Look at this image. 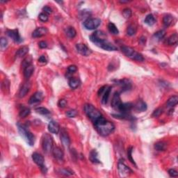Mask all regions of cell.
I'll use <instances>...</instances> for the list:
<instances>
[{
	"label": "cell",
	"mask_w": 178,
	"mask_h": 178,
	"mask_svg": "<svg viewBox=\"0 0 178 178\" xmlns=\"http://www.w3.org/2000/svg\"><path fill=\"white\" fill-rule=\"evenodd\" d=\"M90 40L99 47H101L106 41H107L106 33L102 31H96L94 32L90 36Z\"/></svg>",
	"instance_id": "obj_5"
},
{
	"label": "cell",
	"mask_w": 178,
	"mask_h": 178,
	"mask_svg": "<svg viewBox=\"0 0 178 178\" xmlns=\"http://www.w3.org/2000/svg\"><path fill=\"white\" fill-rule=\"evenodd\" d=\"M29 48L28 46H23V47H20L19 49L16 52V57H18V58H20V57H24V56L27 54L29 52Z\"/></svg>",
	"instance_id": "obj_30"
},
{
	"label": "cell",
	"mask_w": 178,
	"mask_h": 178,
	"mask_svg": "<svg viewBox=\"0 0 178 178\" xmlns=\"http://www.w3.org/2000/svg\"><path fill=\"white\" fill-rule=\"evenodd\" d=\"M133 108V105L130 102L121 103L120 105L118 107V110L120 113L122 114H129V111Z\"/></svg>",
	"instance_id": "obj_15"
},
{
	"label": "cell",
	"mask_w": 178,
	"mask_h": 178,
	"mask_svg": "<svg viewBox=\"0 0 178 178\" xmlns=\"http://www.w3.org/2000/svg\"><path fill=\"white\" fill-rule=\"evenodd\" d=\"M38 45L41 49H44V48L47 47V43L45 41H40L38 43Z\"/></svg>",
	"instance_id": "obj_54"
},
{
	"label": "cell",
	"mask_w": 178,
	"mask_h": 178,
	"mask_svg": "<svg viewBox=\"0 0 178 178\" xmlns=\"http://www.w3.org/2000/svg\"><path fill=\"white\" fill-rule=\"evenodd\" d=\"M42 11H43L44 13H47V15H49V14L52 13V9L49 6H44V7H43V8H42Z\"/></svg>",
	"instance_id": "obj_53"
},
{
	"label": "cell",
	"mask_w": 178,
	"mask_h": 178,
	"mask_svg": "<svg viewBox=\"0 0 178 178\" xmlns=\"http://www.w3.org/2000/svg\"><path fill=\"white\" fill-rule=\"evenodd\" d=\"M155 148L157 151H164L167 148L166 143L164 141H159L155 144Z\"/></svg>",
	"instance_id": "obj_33"
},
{
	"label": "cell",
	"mask_w": 178,
	"mask_h": 178,
	"mask_svg": "<svg viewBox=\"0 0 178 178\" xmlns=\"http://www.w3.org/2000/svg\"><path fill=\"white\" fill-rule=\"evenodd\" d=\"M7 46H8V40H7V39L4 38V37H1V42H0V48H1V49L4 51V50L6 49Z\"/></svg>",
	"instance_id": "obj_42"
},
{
	"label": "cell",
	"mask_w": 178,
	"mask_h": 178,
	"mask_svg": "<svg viewBox=\"0 0 178 178\" xmlns=\"http://www.w3.org/2000/svg\"><path fill=\"white\" fill-rule=\"evenodd\" d=\"M121 51L126 57H129V59H132V60L140 61V62L144 61V58L141 54L136 52L132 47H128V46H122L121 47Z\"/></svg>",
	"instance_id": "obj_3"
},
{
	"label": "cell",
	"mask_w": 178,
	"mask_h": 178,
	"mask_svg": "<svg viewBox=\"0 0 178 178\" xmlns=\"http://www.w3.org/2000/svg\"><path fill=\"white\" fill-rule=\"evenodd\" d=\"M38 62L42 63V64H47V58H46L45 56H44V55H42V56H40V57H39V59H38Z\"/></svg>",
	"instance_id": "obj_52"
},
{
	"label": "cell",
	"mask_w": 178,
	"mask_h": 178,
	"mask_svg": "<svg viewBox=\"0 0 178 178\" xmlns=\"http://www.w3.org/2000/svg\"><path fill=\"white\" fill-rule=\"evenodd\" d=\"M131 9L129 8H125L123 11H122V16H124V18H126V19H129V18L131 16Z\"/></svg>",
	"instance_id": "obj_43"
},
{
	"label": "cell",
	"mask_w": 178,
	"mask_h": 178,
	"mask_svg": "<svg viewBox=\"0 0 178 178\" xmlns=\"http://www.w3.org/2000/svg\"><path fill=\"white\" fill-rule=\"evenodd\" d=\"M168 174H169V175L172 177H177V176L178 175L177 171L175 169H170L169 170H168Z\"/></svg>",
	"instance_id": "obj_51"
},
{
	"label": "cell",
	"mask_w": 178,
	"mask_h": 178,
	"mask_svg": "<svg viewBox=\"0 0 178 178\" xmlns=\"http://www.w3.org/2000/svg\"><path fill=\"white\" fill-rule=\"evenodd\" d=\"M146 42V38L145 36H141L139 39V43L141 44H145Z\"/></svg>",
	"instance_id": "obj_56"
},
{
	"label": "cell",
	"mask_w": 178,
	"mask_h": 178,
	"mask_svg": "<svg viewBox=\"0 0 178 178\" xmlns=\"http://www.w3.org/2000/svg\"><path fill=\"white\" fill-rule=\"evenodd\" d=\"M100 48L102 49L107 50V51H117L118 50V47L116 46H115L114 44H112L111 42L109 41H106L105 43H104L100 47Z\"/></svg>",
	"instance_id": "obj_23"
},
{
	"label": "cell",
	"mask_w": 178,
	"mask_h": 178,
	"mask_svg": "<svg viewBox=\"0 0 178 178\" xmlns=\"http://www.w3.org/2000/svg\"><path fill=\"white\" fill-rule=\"evenodd\" d=\"M120 3H122V4H123V3H127V2H128V1H120Z\"/></svg>",
	"instance_id": "obj_57"
},
{
	"label": "cell",
	"mask_w": 178,
	"mask_h": 178,
	"mask_svg": "<svg viewBox=\"0 0 178 178\" xmlns=\"http://www.w3.org/2000/svg\"><path fill=\"white\" fill-rule=\"evenodd\" d=\"M60 172L61 174H63V175H67V176L71 175L73 174V172L71 171V170H68V169H61V170H60Z\"/></svg>",
	"instance_id": "obj_48"
},
{
	"label": "cell",
	"mask_w": 178,
	"mask_h": 178,
	"mask_svg": "<svg viewBox=\"0 0 178 178\" xmlns=\"http://www.w3.org/2000/svg\"><path fill=\"white\" fill-rule=\"evenodd\" d=\"M136 28L135 26L134 25H129V27H127V33L128 36H134L135 34H136Z\"/></svg>",
	"instance_id": "obj_39"
},
{
	"label": "cell",
	"mask_w": 178,
	"mask_h": 178,
	"mask_svg": "<svg viewBox=\"0 0 178 178\" xmlns=\"http://www.w3.org/2000/svg\"><path fill=\"white\" fill-rule=\"evenodd\" d=\"M33 61V58L31 56H28V57H26V58L24 59L23 61H22V68L25 69V68H26V67L30 66V65H31V63H32Z\"/></svg>",
	"instance_id": "obj_36"
},
{
	"label": "cell",
	"mask_w": 178,
	"mask_h": 178,
	"mask_svg": "<svg viewBox=\"0 0 178 178\" xmlns=\"http://www.w3.org/2000/svg\"><path fill=\"white\" fill-rule=\"evenodd\" d=\"M17 126H18V131H19L22 137H23L24 139L27 141V143L29 146H33L35 143L34 135L27 129V127H26L25 125H20V123H18L17 124Z\"/></svg>",
	"instance_id": "obj_2"
},
{
	"label": "cell",
	"mask_w": 178,
	"mask_h": 178,
	"mask_svg": "<svg viewBox=\"0 0 178 178\" xmlns=\"http://www.w3.org/2000/svg\"><path fill=\"white\" fill-rule=\"evenodd\" d=\"M178 103V97L177 95L172 96L167 101L166 105L168 107H173L177 105Z\"/></svg>",
	"instance_id": "obj_31"
},
{
	"label": "cell",
	"mask_w": 178,
	"mask_h": 178,
	"mask_svg": "<svg viewBox=\"0 0 178 178\" xmlns=\"http://www.w3.org/2000/svg\"><path fill=\"white\" fill-rule=\"evenodd\" d=\"M132 152H133V148L132 147H130L129 148V149L127 150V158L129 161H130L131 163H132V164L134 165L135 166H136V163H135L134 160V159L132 158Z\"/></svg>",
	"instance_id": "obj_41"
},
{
	"label": "cell",
	"mask_w": 178,
	"mask_h": 178,
	"mask_svg": "<svg viewBox=\"0 0 178 178\" xmlns=\"http://www.w3.org/2000/svg\"><path fill=\"white\" fill-rule=\"evenodd\" d=\"M48 130L50 133L57 134L60 131V125L56 121H50L48 125Z\"/></svg>",
	"instance_id": "obj_18"
},
{
	"label": "cell",
	"mask_w": 178,
	"mask_h": 178,
	"mask_svg": "<svg viewBox=\"0 0 178 178\" xmlns=\"http://www.w3.org/2000/svg\"><path fill=\"white\" fill-rule=\"evenodd\" d=\"M116 84H118V86H120V88L122 89V91H127V90H130L131 88V82L129 79H120V80H117L116 81Z\"/></svg>",
	"instance_id": "obj_13"
},
{
	"label": "cell",
	"mask_w": 178,
	"mask_h": 178,
	"mask_svg": "<svg viewBox=\"0 0 178 178\" xmlns=\"http://www.w3.org/2000/svg\"><path fill=\"white\" fill-rule=\"evenodd\" d=\"M174 21H175V18L170 14L166 15V16H164V18H163V23H164L165 27H170V25H172L173 24Z\"/></svg>",
	"instance_id": "obj_22"
},
{
	"label": "cell",
	"mask_w": 178,
	"mask_h": 178,
	"mask_svg": "<svg viewBox=\"0 0 178 178\" xmlns=\"http://www.w3.org/2000/svg\"><path fill=\"white\" fill-rule=\"evenodd\" d=\"M95 127L100 135L107 136L111 134L115 129V126L112 122L105 119L104 117H100L94 122Z\"/></svg>",
	"instance_id": "obj_1"
},
{
	"label": "cell",
	"mask_w": 178,
	"mask_h": 178,
	"mask_svg": "<svg viewBox=\"0 0 178 178\" xmlns=\"http://www.w3.org/2000/svg\"><path fill=\"white\" fill-rule=\"evenodd\" d=\"M118 169L120 177H128V176H129L130 174L132 173V170H131L127 166H126L123 162H122L121 161H120L119 162H118Z\"/></svg>",
	"instance_id": "obj_9"
},
{
	"label": "cell",
	"mask_w": 178,
	"mask_h": 178,
	"mask_svg": "<svg viewBox=\"0 0 178 178\" xmlns=\"http://www.w3.org/2000/svg\"><path fill=\"white\" fill-rule=\"evenodd\" d=\"M162 113H163L162 109L158 108L153 111V114H152V116L154 117V118H157V117L160 116V115L162 114Z\"/></svg>",
	"instance_id": "obj_46"
},
{
	"label": "cell",
	"mask_w": 178,
	"mask_h": 178,
	"mask_svg": "<svg viewBox=\"0 0 178 178\" xmlns=\"http://www.w3.org/2000/svg\"><path fill=\"white\" fill-rule=\"evenodd\" d=\"M48 32L47 29L46 27H38L35 29L32 33V37L33 38H40L46 35Z\"/></svg>",
	"instance_id": "obj_17"
},
{
	"label": "cell",
	"mask_w": 178,
	"mask_h": 178,
	"mask_svg": "<svg viewBox=\"0 0 178 178\" xmlns=\"http://www.w3.org/2000/svg\"><path fill=\"white\" fill-rule=\"evenodd\" d=\"M31 88V83L29 82H26L24 83L23 85H22V86L21 87V88H20V91H19V94H18V96H19V97L22 98L24 97H25L26 95H27V94L29 92V90H30Z\"/></svg>",
	"instance_id": "obj_19"
},
{
	"label": "cell",
	"mask_w": 178,
	"mask_h": 178,
	"mask_svg": "<svg viewBox=\"0 0 178 178\" xmlns=\"http://www.w3.org/2000/svg\"><path fill=\"white\" fill-rule=\"evenodd\" d=\"M134 109L138 112H143V111H146L147 109V105L145 102L141 100H139L137 101V102L135 104Z\"/></svg>",
	"instance_id": "obj_21"
},
{
	"label": "cell",
	"mask_w": 178,
	"mask_h": 178,
	"mask_svg": "<svg viewBox=\"0 0 178 178\" xmlns=\"http://www.w3.org/2000/svg\"><path fill=\"white\" fill-rule=\"evenodd\" d=\"M68 84L69 86L72 89H75L78 88L80 85V81L79 79L76 77H71L70 78L69 81H68Z\"/></svg>",
	"instance_id": "obj_25"
},
{
	"label": "cell",
	"mask_w": 178,
	"mask_h": 178,
	"mask_svg": "<svg viewBox=\"0 0 178 178\" xmlns=\"http://www.w3.org/2000/svg\"><path fill=\"white\" fill-rule=\"evenodd\" d=\"M34 66L33 65H30V66L26 67V68L24 69V76L26 79H29V77L32 75L33 71H34Z\"/></svg>",
	"instance_id": "obj_27"
},
{
	"label": "cell",
	"mask_w": 178,
	"mask_h": 178,
	"mask_svg": "<svg viewBox=\"0 0 178 178\" xmlns=\"http://www.w3.org/2000/svg\"><path fill=\"white\" fill-rule=\"evenodd\" d=\"M66 116L68 118H75V117L77 116V111L75 110V109H72V110L67 111Z\"/></svg>",
	"instance_id": "obj_45"
},
{
	"label": "cell",
	"mask_w": 178,
	"mask_h": 178,
	"mask_svg": "<svg viewBox=\"0 0 178 178\" xmlns=\"http://www.w3.org/2000/svg\"><path fill=\"white\" fill-rule=\"evenodd\" d=\"M122 103L121 99H120V93L118 92H116L113 96L112 100H111V105L113 108L115 109H118V107L120 105V104Z\"/></svg>",
	"instance_id": "obj_16"
},
{
	"label": "cell",
	"mask_w": 178,
	"mask_h": 178,
	"mask_svg": "<svg viewBox=\"0 0 178 178\" xmlns=\"http://www.w3.org/2000/svg\"><path fill=\"white\" fill-rule=\"evenodd\" d=\"M6 34L12 39L16 43H20L23 41V39L20 36L18 29H12V30H7Z\"/></svg>",
	"instance_id": "obj_10"
},
{
	"label": "cell",
	"mask_w": 178,
	"mask_h": 178,
	"mask_svg": "<svg viewBox=\"0 0 178 178\" xmlns=\"http://www.w3.org/2000/svg\"><path fill=\"white\" fill-rule=\"evenodd\" d=\"M89 16H90V13H89L88 11L86 10L82 11L80 13V14H79V16H80L81 18H88Z\"/></svg>",
	"instance_id": "obj_50"
},
{
	"label": "cell",
	"mask_w": 178,
	"mask_h": 178,
	"mask_svg": "<svg viewBox=\"0 0 178 178\" xmlns=\"http://www.w3.org/2000/svg\"><path fill=\"white\" fill-rule=\"evenodd\" d=\"M38 18H39V20H40L41 22H45L48 20V18H49V17H48V15L47 13L42 12V13H40V15H39Z\"/></svg>",
	"instance_id": "obj_44"
},
{
	"label": "cell",
	"mask_w": 178,
	"mask_h": 178,
	"mask_svg": "<svg viewBox=\"0 0 178 178\" xmlns=\"http://www.w3.org/2000/svg\"><path fill=\"white\" fill-rule=\"evenodd\" d=\"M77 70V66H75V65H71L68 68V72L70 74H72L74 72H75Z\"/></svg>",
	"instance_id": "obj_47"
},
{
	"label": "cell",
	"mask_w": 178,
	"mask_h": 178,
	"mask_svg": "<svg viewBox=\"0 0 178 178\" xmlns=\"http://www.w3.org/2000/svg\"><path fill=\"white\" fill-rule=\"evenodd\" d=\"M107 86H104L102 87V88H100L99 91H98V95H99V96L102 95V93H104V92H105V89H106V88H107Z\"/></svg>",
	"instance_id": "obj_55"
},
{
	"label": "cell",
	"mask_w": 178,
	"mask_h": 178,
	"mask_svg": "<svg viewBox=\"0 0 178 178\" xmlns=\"http://www.w3.org/2000/svg\"><path fill=\"white\" fill-rule=\"evenodd\" d=\"M58 105H59V107H60V108H65V107H66V105H67V101L64 99H61L59 101Z\"/></svg>",
	"instance_id": "obj_49"
},
{
	"label": "cell",
	"mask_w": 178,
	"mask_h": 178,
	"mask_svg": "<svg viewBox=\"0 0 178 178\" xmlns=\"http://www.w3.org/2000/svg\"><path fill=\"white\" fill-rule=\"evenodd\" d=\"M43 99V93L41 91H37L30 97L29 104L31 105H37Z\"/></svg>",
	"instance_id": "obj_14"
},
{
	"label": "cell",
	"mask_w": 178,
	"mask_h": 178,
	"mask_svg": "<svg viewBox=\"0 0 178 178\" xmlns=\"http://www.w3.org/2000/svg\"><path fill=\"white\" fill-rule=\"evenodd\" d=\"M65 33H66L67 37L69 38H75L77 35V31L75 29V28L72 27H68L65 29Z\"/></svg>",
	"instance_id": "obj_28"
},
{
	"label": "cell",
	"mask_w": 178,
	"mask_h": 178,
	"mask_svg": "<svg viewBox=\"0 0 178 178\" xmlns=\"http://www.w3.org/2000/svg\"><path fill=\"white\" fill-rule=\"evenodd\" d=\"M52 154L54 157H55L57 160L62 161L64 159V154L63 150H61V148L59 147H55L52 149Z\"/></svg>",
	"instance_id": "obj_20"
},
{
	"label": "cell",
	"mask_w": 178,
	"mask_h": 178,
	"mask_svg": "<svg viewBox=\"0 0 178 178\" xmlns=\"http://www.w3.org/2000/svg\"><path fill=\"white\" fill-rule=\"evenodd\" d=\"M30 109L28 108V107H24L23 109H22L21 110H20L19 116L20 117H21V118H25V117H27L30 114Z\"/></svg>",
	"instance_id": "obj_38"
},
{
	"label": "cell",
	"mask_w": 178,
	"mask_h": 178,
	"mask_svg": "<svg viewBox=\"0 0 178 178\" xmlns=\"http://www.w3.org/2000/svg\"><path fill=\"white\" fill-rule=\"evenodd\" d=\"M144 22H145V23L146 24V25H148L149 26H152L155 23L156 20H155V17H154L153 14H149L146 17Z\"/></svg>",
	"instance_id": "obj_34"
},
{
	"label": "cell",
	"mask_w": 178,
	"mask_h": 178,
	"mask_svg": "<svg viewBox=\"0 0 178 178\" xmlns=\"http://www.w3.org/2000/svg\"><path fill=\"white\" fill-rule=\"evenodd\" d=\"M42 150L45 153H49L52 151L53 148V139L49 134H44L42 138Z\"/></svg>",
	"instance_id": "obj_6"
},
{
	"label": "cell",
	"mask_w": 178,
	"mask_h": 178,
	"mask_svg": "<svg viewBox=\"0 0 178 178\" xmlns=\"http://www.w3.org/2000/svg\"><path fill=\"white\" fill-rule=\"evenodd\" d=\"M36 111L38 114L44 115V116L49 114V111L47 109L44 108V107H38V108L36 109Z\"/></svg>",
	"instance_id": "obj_40"
},
{
	"label": "cell",
	"mask_w": 178,
	"mask_h": 178,
	"mask_svg": "<svg viewBox=\"0 0 178 178\" xmlns=\"http://www.w3.org/2000/svg\"><path fill=\"white\" fill-rule=\"evenodd\" d=\"M89 159L93 164H100V161L98 159V153L95 150H93L89 154Z\"/></svg>",
	"instance_id": "obj_24"
},
{
	"label": "cell",
	"mask_w": 178,
	"mask_h": 178,
	"mask_svg": "<svg viewBox=\"0 0 178 178\" xmlns=\"http://www.w3.org/2000/svg\"><path fill=\"white\" fill-rule=\"evenodd\" d=\"M101 25V20L99 18H88L83 22V26L88 30H94Z\"/></svg>",
	"instance_id": "obj_7"
},
{
	"label": "cell",
	"mask_w": 178,
	"mask_h": 178,
	"mask_svg": "<svg viewBox=\"0 0 178 178\" xmlns=\"http://www.w3.org/2000/svg\"><path fill=\"white\" fill-rule=\"evenodd\" d=\"M84 111L86 114L87 115V116L93 122L96 121L100 117L102 116V114L100 113V111L97 110V109H96L95 107H94L92 105H90V104H86V105L84 106Z\"/></svg>",
	"instance_id": "obj_4"
},
{
	"label": "cell",
	"mask_w": 178,
	"mask_h": 178,
	"mask_svg": "<svg viewBox=\"0 0 178 178\" xmlns=\"http://www.w3.org/2000/svg\"><path fill=\"white\" fill-rule=\"evenodd\" d=\"M111 90V87L107 86V88H106L105 92H104L102 98V103L103 105H107V102H108Z\"/></svg>",
	"instance_id": "obj_26"
},
{
	"label": "cell",
	"mask_w": 178,
	"mask_h": 178,
	"mask_svg": "<svg viewBox=\"0 0 178 178\" xmlns=\"http://www.w3.org/2000/svg\"><path fill=\"white\" fill-rule=\"evenodd\" d=\"M178 42V36L177 33H174L167 40V44L169 45H175Z\"/></svg>",
	"instance_id": "obj_32"
},
{
	"label": "cell",
	"mask_w": 178,
	"mask_h": 178,
	"mask_svg": "<svg viewBox=\"0 0 178 178\" xmlns=\"http://www.w3.org/2000/svg\"><path fill=\"white\" fill-rule=\"evenodd\" d=\"M76 48H77V52L80 54L84 57H88L92 53V51L87 47L86 44L83 43H79L76 44Z\"/></svg>",
	"instance_id": "obj_12"
},
{
	"label": "cell",
	"mask_w": 178,
	"mask_h": 178,
	"mask_svg": "<svg viewBox=\"0 0 178 178\" xmlns=\"http://www.w3.org/2000/svg\"><path fill=\"white\" fill-rule=\"evenodd\" d=\"M165 35H166V31H165L164 30H160V31H157V32H156L155 34H154L153 37L155 40L159 41V40H161V39L164 38Z\"/></svg>",
	"instance_id": "obj_37"
},
{
	"label": "cell",
	"mask_w": 178,
	"mask_h": 178,
	"mask_svg": "<svg viewBox=\"0 0 178 178\" xmlns=\"http://www.w3.org/2000/svg\"><path fill=\"white\" fill-rule=\"evenodd\" d=\"M112 116L114 117V118H120V119H125V120H134V118L133 116L129 114H122V113H119L118 114H112Z\"/></svg>",
	"instance_id": "obj_29"
},
{
	"label": "cell",
	"mask_w": 178,
	"mask_h": 178,
	"mask_svg": "<svg viewBox=\"0 0 178 178\" xmlns=\"http://www.w3.org/2000/svg\"><path fill=\"white\" fill-rule=\"evenodd\" d=\"M61 141L65 148H69L70 146V138L68 133L65 129H62L61 131Z\"/></svg>",
	"instance_id": "obj_11"
},
{
	"label": "cell",
	"mask_w": 178,
	"mask_h": 178,
	"mask_svg": "<svg viewBox=\"0 0 178 178\" xmlns=\"http://www.w3.org/2000/svg\"><path fill=\"white\" fill-rule=\"evenodd\" d=\"M32 159L33 161H34L38 166L40 167V169L42 170V171L43 173H46L47 172V168H46L45 166L44 165V159L43 156L40 155V153H34L32 155Z\"/></svg>",
	"instance_id": "obj_8"
},
{
	"label": "cell",
	"mask_w": 178,
	"mask_h": 178,
	"mask_svg": "<svg viewBox=\"0 0 178 178\" xmlns=\"http://www.w3.org/2000/svg\"><path fill=\"white\" fill-rule=\"evenodd\" d=\"M108 29L109 32L114 35H118L119 33V30L117 28V27L115 25V24L112 23V22H109L108 25Z\"/></svg>",
	"instance_id": "obj_35"
}]
</instances>
